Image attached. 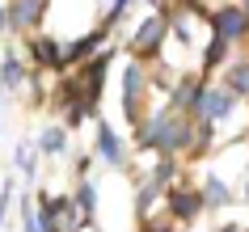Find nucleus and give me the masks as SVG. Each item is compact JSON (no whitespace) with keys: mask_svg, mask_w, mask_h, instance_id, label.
<instances>
[{"mask_svg":"<svg viewBox=\"0 0 249 232\" xmlns=\"http://www.w3.org/2000/svg\"><path fill=\"white\" fill-rule=\"evenodd\" d=\"M228 203V186H224L215 173L207 178V186H203V207H224Z\"/></svg>","mask_w":249,"mask_h":232,"instance_id":"obj_11","label":"nucleus"},{"mask_svg":"<svg viewBox=\"0 0 249 232\" xmlns=\"http://www.w3.org/2000/svg\"><path fill=\"white\" fill-rule=\"evenodd\" d=\"M38 148H42V152H64V148H68V131L64 127H47V131H42V140H38Z\"/></svg>","mask_w":249,"mask_h":232,"instance_id":"obj_13","label":"nucleus"},{"mask_svg":"<svg viewBox=\"0 0 249 232\" xmlns=\"http://www.w3.org/2000/svg\"><path fill=\"white\" fill-rule=\"evenodd\" d=\"M165 34H169V17H148L144 26H140V34H135V51L140 55H152L160 51V42H165Z\"/></svg>","mask_w":249,"mask_h":232,"instance_id":"obj_5","label":"nucleus"},{"mask_svg":"<svg viewBox=\"0 0 249 232\" xmlns=\"http://www.w3.org/2000/svg\"><path fill=\"white\" fill-rule=\"evenodd\" d=\"M236 110V93L232 89H203V106H198V118L207 123H220Z\"/></svg>","mask_w":249,"mask_h":232,"instance_id":"obj_4","label":"nucleus"},{"mask_svg":"<svg viewBox=\"0 0 249 232\" xmlns=\"http://www.w3.org/2000/svg\"><path fill=\"white\" fill-rule=\"evenodd\" d=\"M144 232H169V224H148Z\"/></svg>","mask_w":249,"mask_h":232,"instance_id":"obj_17","label":"nucleus"},{"mask_svg":"<svg viewBox=\"0 0 249 232\" xmlns=\"http://www.w3.org/2000/svg\"><path fill=\"white\" fill-rule=\"evenodd\" d=\"M245 194H249V186H245Z\"/></svg>","mask_w":249,"mask_h":232,"instance_id":"obj_20","label":"nucleus"},{"mask_svg":"<svg viewBox=\"0 0 249 232\" xmlns=\"http://www.w3.org/2000/svg\"><path fill=\"white\" fill-rule=\"evenodd\" d=\"M211 21H215V34H220V38H228V42H241V38L249 34V17H245V9H241V4H224Z\"/></svg>","mask_w":249,"mask_h":232,"instance_id":"obj_3","label":"nucleus"},{"mask_svg":"<svg viewBox=\"0 0 249 232\" xmlns=\"http://www.w3.org/2000/svg\"><path fill=\"white\" fill-rule=\"evenodd\" d=\"M169 207H173V215H178V219H190V215L203 211V194H198V190H173L169 194Z\"/></svg>","mask_w":249,"mask_h":232,"instance_id":"obj_8","label":"nucleus"},{"mask_svg":"<svg viewBox=\"0 0 249 232\" xmlns=\"http://www.w3.org/2000/svg\"><path fill=\"white\" fill-rule=\"evenodd\" d=\"M72 207H76V211H80V219H85V215H93V211H97V190H93L89 181H80V190H76V198H72Z\"/></svg>","mask_w":249,"mask_h":232,"instance_id":"obj_12","label":"nucleus"},{"mask_svg":"<svg viewBox=\"0 0 249 232\" xmlns=\"http://www.w3.org/2000/svg\"><path fill=\"white\" fill-rule=\"evenodd\" d=\"M228 89H232L236 97H245V93H249V64L228 68Z\"/></svg>","mask_w":249,"mask_h":232,"instance_id":"obj_14","label":"nucleus"},{"mask_svg":"<svg viewBox=\"0 0 249 232\" xmlns=\"http://www.w3.org/2000/svg\"><path fill=\"white\" fill-rule=\"evenodd\" d=\"M97 47H102V34H85L80 42L64 47V64H76V59H85V55H93Z\"/></svg>","mask_w":249,"mask_h":232,"instance_id":"obj_10","label":"nucleus"},{"mask_svg":"<svg viewBox=\"0 0 249 232\" xmlns=\"http://www.w3.org/2000/svg\"><path fill=\"white\" fill-rule=\"evenodd\" d=\"M241 9H245V17H249V0H245V4H241Z\"/></svg>","mask_w":249,"mask_h":232,"instance_id":"obj_19","label":"nucleus"},{"mask_svg":"<svg viewBox=\"0 0 249 232\" xmlns=\"http://www.w3.org/2000/svg\"><path fill=\"white\" fill-rule=\"evenodd\" d=\"M182 9H195V0H182Z\"/></svg>","mask_w":249,"mask_h":232,"instance_id":"obj_18","label":"nucleus"},{"mask_svg":"<svg viewBox=\"0 0 249 232\" xmlns=\"http://www.w3.org/2000/svg\"><path fill=\"white\" fill-rule=\"evenodd\" d=\"M97 152H102L110 165H127V152H123V143H118V135L106 127V123L97 127Z\"/></svg>","mask_w":249,"mask_h":232,"instance_id":"obj_9","label":"nucleus"},{"mask_svg":"<svg viewBox=\"0 0 249 232\" xmlns=\"http://www.w3.org/2000/svg\"><path fill=\"white\" fill-rule=\"evenodd\" d=\"M140 143L160 148V152L169 156V152H178V148H190V143H195V123L186 114H178V110H160V114H152L144 127H140Z\"/></svg>","mask_w":249,"mask_h":232,"instance_id":"obj_1","label":"nucleus"},{"mask_svg":"<svg viewBox=\"0 0 249 232\" xmlns=\"http://www.w3.org/2000/svg\"><path fill=\"white\" fill-rule=\"evenodd\" d=\"M42 4L47 0H13V13H9V26L13 30H34L42 17Z\"/></svg>","mask_w":249,"mask_h":232,"instance_id":"obj_6","label":"nucleus"},{"mask_svg":"<svg viewBox=\"0 0 249 232\" xmlns=\"http://www.w3.org/2000/svg\"><path fill=\"white\" fill-rule=\"evenodd\" d=\"M34 59L47 72H59L64 68V42L59 38H34Z\"/></svg>","mask_w":249,"mask_h":232,"instance_id":"obj_7","label":"nucleus"},{"mask_svg":"<svg viewBox=\"0 0 249 232\" xmlns=\"http://www.w3.org/2000/svg\"><path fill=\"white\" fill-rule=\"evenodd\" d=\"M17 165H21V173H26V178H34V148H26V143H21V148H17Z\"/></svg>","mask_w":249,"mask_h":232,"instance_id":"obj_16","label":"nucleus"},{"mask_svg":"<svg viewBox=\"0 0 249 232\" xmlns=\"http://www.w3.org/2000/svg\"><path fill=\"white\" fill-rule=\"evenodd\" d=\"M144 89H148L144 68H140V64H127V72H123V114H127V118H140Z\"/></svg>","mask_w":249,"mask_h":232,"instance_id":"obj_2","label":"nucleus"},{"mask_svg":"<svg viewBox=\"0 0 249 232\" xmlns=\"http://www.w3.org/2000/svg\"><path fill=\"white\" fill-rule=\"evenodd\" d=\"M21 76H26V72H21V59H4L0 80H4V85H21Z\"/></svg>","mask_w":249,"mask_h":232,"instance_id":"obj_15","label":"nucleus"}]
</instances>
